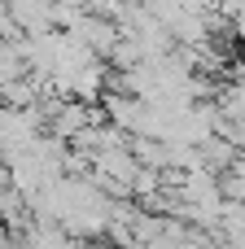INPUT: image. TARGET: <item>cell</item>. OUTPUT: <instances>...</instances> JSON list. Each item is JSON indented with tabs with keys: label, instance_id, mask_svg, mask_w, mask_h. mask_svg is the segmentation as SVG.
Wrapping results in <instances>:
<instances>
[{
	"label": "cell",
	"instance_id": "6da1fadb",
	"mask_svg": "<svg viewBox=\"0 0 245 249\" xmlns=\"http://www.w3.org/2000/svg\"><path fill=\"white\" fill-rule=\"evenodd\" d=\"M70 35H75V39H83L96 57H110V53H114V44L123 39V35H118V22H114V18H101V13H88Z\"/></svg>",
	"mask_w": 245,
	"mask_h": 249
},
{
	"label": "cell",
	"instance_id": "7a4b0ae2",
	"mask_svg": "<svg viewBox=\"0 0 245 249\" xmlns=\"http://www.w3.org/2000/svg\"><path fill=\"white\" fill-rule=\"evenodd\" d=\"M9 9H13V22H18L22 39L53 31V0H9Z\"/></svg>",
	"mask_w": 245,
	"mask_h": 249
},
{
	"label": "cell",
	"instance_id": "3957f363",
	"mask_svg": "<svg viewBox=\"0 0 245 249\" xmlns=\"http://www.w3.org/2000/svg\"><path fill=\"white\" fill-rule=\"evenodd\" d=\"M88 18V0H53V31H75Z\"/></svg>",
	"mask_w": 245,
	"mask_h": 249
},
{
	"label": "cell",
	"instance_id": "277c9868",
	"mask_svg": "<svg viewBox=\"0 0 245 249\" xmlns=\"http://www.w3.org/2000/svg\"><path fill=\"white\" fill-rule=\"evenodd\" d=\"M219 22L228 35H241L245 39V0H224L219 4Z\"/></svg>",
	"mask_w": 245,
	"mask_h": 249
}]
</instances>
